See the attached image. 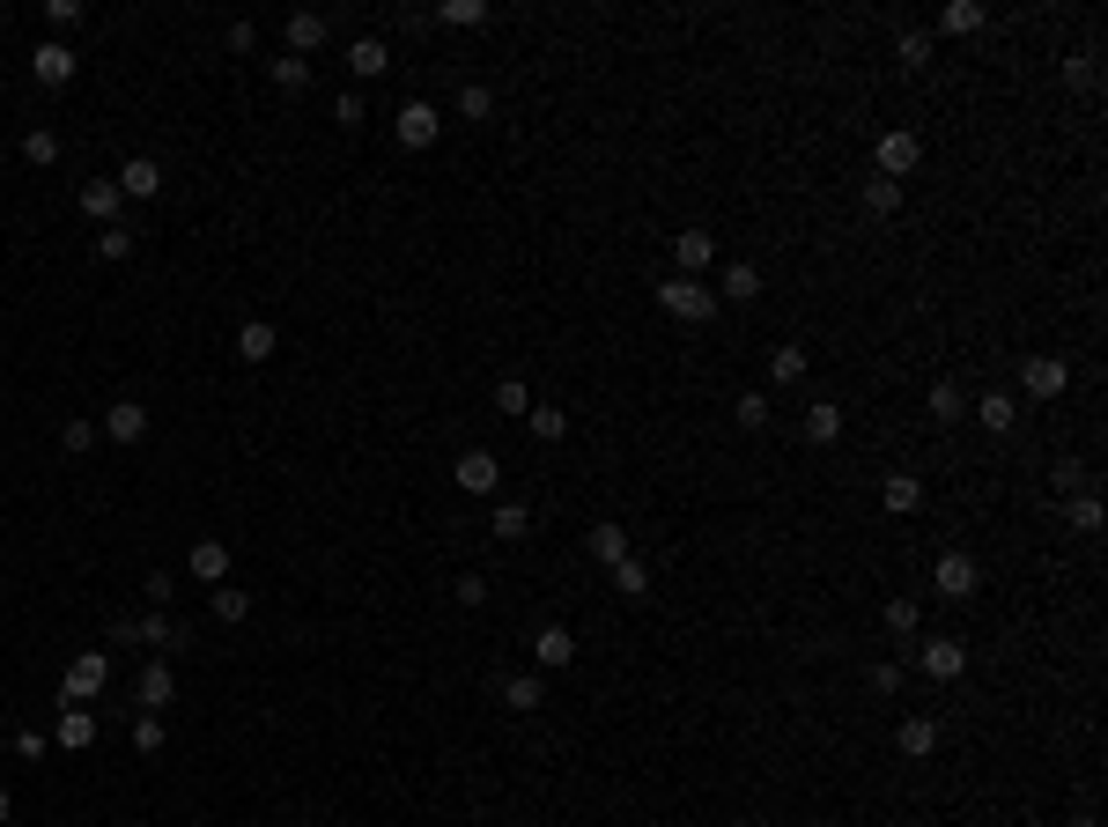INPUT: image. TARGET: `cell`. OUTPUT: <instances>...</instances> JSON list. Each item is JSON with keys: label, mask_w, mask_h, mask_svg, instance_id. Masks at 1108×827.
Segmentation results:
<instances>
[{"label": "cell", "mask_w": 1108, "mask_h": 827, "mask_svg": "<svg viewBox=\"0 0 1108 827\" xmlns=\"http://www.w3.org/2000/svg\"><path fill=\"white\" fill-rule=\"evenodd\" d=\"M8 813H15V798H8V791H0V827H8Z\"/></svg>", "instance_id": "11a10c76"}, {"label": "cell", "mask_w": 1108, "mask_h": 827, "mask_svg": "<svg viewBox=\"0 0 1108 827\" xmlns=\"http://www.w3.org/2000/svg\"><path fill=\"white\" fill-rule=\"evenodd\" d=\"M437 15H443L451 30H481V23H488V0H443Z\"/></svg>", "instance_id": "d590c367"}, {"label": "cell", "mask_w": 1108, "mask_h": 827, "mask_svg": "<svg viewBox=\"0 0 1108 827\" xmlns=\"http://www.w3.org/2000/svg\"><path fill=\"white\" fill-rule=\"evenodd\" d=\"M768 377H776V385H798V377H806V347L784 341L776 355H768Z\"/></svg>", "instance_id": "4dcf8cb0"}, {"label": "cell", "mask_w": 1108, "mask_h": 827, "mask_svg": "<svg viewBox=\"0 0 1108 827\" xmlns=\"http://www.w3.org/2000/svg\"><path fill=\"white\" fill-rule=\"evenodd\" d=\"M119 193L126 200H155L163 193V163H155V155H126L119 163Z\"/></svg>", "instance_id": "4fadbf2b"}, {"label": "cell", "mask_w": 1108, "mask_h": 827, "mask_svg": "<svg viewBox=\"0 0 1108 827\" xmlns=\"http://www.w3.org/2000/svg\"><path fill=\"white\" fill-rule=\"evenodd\" d=\"M333 119H341V126H347V133H355V126H363V119H369V111H363V97H355V89H347V97H341V104H333Z\"/></svg>", "instance_id": "816d5d0a"}, {"label": "cell", "mask_w": 1108, "mask_h": 827, "mask_svg": "<svg viewBox=\"0 0 1108 827\" xmlns=\"http://www.w3.org/2000/svg\"><path fill=\"white\" fill-rule=\"evenodd\" d=\"M74 67H82V60H74V52L60 45V37H45V45L30 52V82H37V89H67V82H74Z\"/></svg>", "instance_id": "52a82bcc"}, {"label": "cell", "mask_w": 1108, "mask_h": 827, "mask_svg": "<svg viewBox=\"0 0 1108 827\" xmlns=\"http://www.w3.org/2000/svg\"><path fill=\"white\" fill-rule=\"evenodd\" d=\"M163 739H171V731H163V717L148 709L141 724H133V754H163Z\"/></svg>", "instance_id": "ee69618b"}, {"label": "cell", "mask_w": 1108, "mask_h": 827, "mask_svg": "<svg viewBox=\"0 0 1108 827\" xmlns=\"http://www.w3.org/2000/svg\"><path fill=\"white\" fill-rule=\"evenodd\" d=\"M916 629H924L916 599H886V635H916Z\"/></svg>", "instance_id": "7bdbcfd3"}, {"label": "cell", "mask_w": 1108, "mask_h": 827, "mask_svg": "<svg viewBox=\"0 0 1108 827\" xmlns=\"http://www.w3.org/2000/svg\"><path fill=\"white\" fill-rule=\"evenodd\" d=\"M864 207H872V215H894V207H902V185H894V178H864Z\"/></svg>", "instance_id": "60d3db41"}, {"label": "cell", "mask_w": 1108, "mask_h": 827, "mask_svg": "<svg viewBox=\"0 0 1108 827\" xmlns=\"http://www.w3.org/2000/svg\"><path fill=\"white\" fill-rule=\"evenodd\" d=\"M273 347H281L273 318H245V325H237V363H273Z\"/></svg>", "instance_id": "9a60e30c"}, {"label": "cell", "mask_w": 1108, "mask_h": 827, "mask_svg": "<svg viewBox=\"0 0 1108 827\" xmlns=\"http://www.w3.org/2000/svg\"><path fill=\"white\" fill-rule=\"evenodd\" d=\"M281 30H289V52H295V60H311V52L325 45V30H333V23H325V15H311V8H295Z\"/></svg>", "instance_id": "d6986e66"}, {"label": "cell", "mask_w": 1108, "mask_h": 827, "mask_svg": "<svg viewBox=\"0 0 1108 827\" xmlns=\"http://www.w3.org/2000/svg\"><path fill=\"white\" fill-rule=\"evenodd\" d=\"M894 60H902V67H932V30H902V45H894Z\"/></svg>", "instance_id": "8d00e7d4"}, {"label": "cell", "mask_w": 1108, "mask_h": 827, "mask_svg": "<svg viewBox=\"0 0 1108 827\" xmlns=\"http://www.w3.org/2000/svg\"><path fill=\"white\" fill-rule=\"evenodd\" d=\"M52 731H60V747H67V754H89V747H97V717H89V709H74V702H60V724H52Z\"/></svg>", "instance_id": "e0dca14e"}, {"label": "cell", "mask_w": 1108, "mask_h": 827, "mask_svg": "<svg viewBox=\"0 0 1108 827\" xmlns=\"http://www.w3.org/2000/svg\"><path fill=\"white\" fill-rule=\"evenodd\" d=\"M872 163H880V178H894V185H902V178L924 163V141H916L910 126H886L880 141H872Z\"/></svg>", "instance_id": "3957f363"}, {"label": "cell", "mask_w": 1108, "mask_h": 827, "mask_svg": "<svg viewBox=\"0 0 1108 827\" xmlns=\"http://www.w3.org/2000/svg\"><path fill=\"white\" fill-rule=\"evenodd\" d=\"M119 207H126L119 178H89V185H82V215H89V222H104V229H111V222H119Z\"/></svg>", "instance_id": "5bb4252c"}, {"label": "cell", "mask_w": 1108, "mask_h": 827, "mask_svg": "<svg viewBox=\"0 0 1108 827\" xmlns=\"http://www.w3.org/2000/svg\"><path fill=\"white\" fill-rule=\"evenodd\" d=\"M1072 827H1101V820H1094V813H1086V820H1072Z\"/></svg>", "instance_id": "9f6ffc18"}, {"label": "cell", "mask_w": 1108, "mask_h": 827, "mask_svg": "<svg viewBox=\"0 0 1108 827\" xmlns=\"http://www.w3.org/2000/svg\"><path fill=\"white\" fill-rule=\"evenodd\" d=\"M990 15L976 8V0H954V8H938V37H976Z\"/></svg>", "instance_id": "d4e9b609"}, {"label": "cell", "mask_w": 1108, "mask_h": 827, "mask_svg": "<svg viewBox=\"0 0 1108 827\" xmlns=\"http://www.w3.org/2000/svg\"><path fill=\"white\" fill-rule=\"evenodd\" d=\"M916 673H924V680H960V673H968V643H960V635H932V643L916 651Z\"/></svg>", "instance_id": "5b68a950"}, {"label": "cell", "mask_w": 1108, "mask_h": 827, "mask_svg": "<svg viewBox=\"0 0 1108 827\" xmlns=\"http://www.w3.org/2000/svg\"><path fill=\"white\" fill-rule=\"evenodd\" d=\"M451 481L466 487V495H495V481H503V465H495V451H459V465H451Z\"/></svg>", "instance_id": "8fae6325"}, {"label": "cell", "mask_w": 1108, "mask_h": 827, "mask_svg": "<svg viewBox=\"0 0 1108 827\" xmlns=\"http://www.w3.org/2000/svg\"><path fill=\"white\" fill-rule=\"evenodd\" d=\"M82 23V0H45V30H74Z\"/></svg>", "instance_id": "c3c4849f"}, {"label": "cell", "mask_w": 1108, "mask_h": 827, "mask_svg": "<svg viewBox=\"0 0 1108 827\" xmlns=\"http://www.w3.org/2000/svg\"><path fill=\"white\" fill-rule=\"evenodd\" d=\"M97 259H111V267H119V259H133V229H126V222L97 229Z\"/></svg>", "instance_id": "ab89813d"}, {"label": "cell", "mask_w": 1108, "mask_h": 827, "mask_svg": "<svg viewBox=\"0 0 1108 827\" xmlns=\"http://www.w3.org/2000/svg\"><path fill=\"white\" fill-rule=\"evenodd\" d=\"M392 133H399V148H437L443 111H437V104H421V97H407V104H399V119H392Z\"/></svg>", "instance_id": "277c9868"}, {"label": "cell", "mask_w": 1108, "mask_h": 827, "mask_svg": "<svg viewBox=\"0 0 1108 827\" xmlns=\"http://www.w3.org/2000/svg\"><path fill=\"white\" fill-rule=\"evenodd\" d=\"M60 443H67L74 459H82V451H89V443H97V429H89V421H67V429H60Z\"/></svg>", "instance_id": "681fc988"}, {"label": "cell", "mask_w": 1108, "mask_h": 827, "mask_svg": "<svg viewBox=\"0 0 1108 827\" xmlns=\"http://www.w3.org/2000/svg\"><path fill=\"white\" fill-rule=\"evenodd\" d=\"M525 429H533L540 443H562L569 437V414L562 407H533V414H525Z\"/></svg>", "instance_id": "d6a6232c"}, {"label": "cell", "mask_w": 1108, "mask_h": 827, "mask_svg": "<svg viewBox=\"0 0 1108 827\" xmlns=\"http://www.w3.org/2000/svg\"><path fill=\"white\" fill-rule=\"evenodd\" d=\"M533 665H540V673H569V665H577V635H569L562 621H547V629L533 635Z\"/></svg>", "instance_id": "30bf717a"}, {"label": "cell", "mask_w": 1108, "mask_h": 827, "mask_svg": "<svg viewBox=\"0 0 1108 827\" xmlns=\"http://www.w3.org/2000/svg\"><path fill=\"white\" fill-rule=\"evenodd\" d=\"M347 67H355V74L369 82V74H385V67H392V45H385V37H355V52H347Z\"/></svg>", "instance_id": "4316f807"}, {"label": "cell", "mask_w": 1108, "mask_h": 827, "mask_svg": "<svg viewBox=\"0 0 1108 827\" xmlns=\"http://www.w3.org/2000/svg\"><path fill=\"white\" fill-rule=\"evenodd\" d=\"M754 296H762V267H746V259L724 267V303H754Z\"/></svg>", "instance_id": "83f0119b"}, {"label": "cell", "mask_w": 1108, "mask_h": 827, "mask_svg": "<svg viewBox=\"0 0 1108 827\" xmlns=\"http://www.w3.org/2000/svg\"><path fill=\"white\" fill-rule=\"evenodd\" d=\"M968 414H976V421H983V429H990V437H1005V429H1012V421H1020V407H1012V399H1005V391H983V399H976V407H968Z\"/></svg>", "instance_id": "484cf974"}, {"label": "cell", "mask_w": 1108, "mask_h": 827, "mask_svg": "<svg viewBox=\"0 0 1108 827\" xmlns=\"http://www.w3.org/2000/svg\"><path fill=\"white\" fill-rule=\"evenodd\" d=\"M902 680H910V673H902L894 657H880V665H872V687H880V695H894V687H902Z\"/></svg>", "instance_id": "f907efd6"}, {"label": "cell", "mask_w": 1108, "mask_h": 827, "mask_svg": "<svg viewBox=\"0 0 1108 827\" xmlns=\"http://www.w3.org/2000/svg\"><path fill=\"white\" fill-rule=\"evenodd\" d=\"M894 747H902L910 761L938 754V717H902V731H894Z\"/></svg>", "instance_id": "44dd1931"}, {"label": "cell", "mask_w": 1108, "mask_h": 827, "mask_svg": "<svg viewBox=\"0 0 1108 827\" xmlns=\"http://www.w3.org/2000/svg\"><path fill=\"white\" fill-rule=\"evenodd\" d=\"M525 525H533V511H525V503H495V517H488L495 539H525Z\"/></svg>", "instance_id": "e575fe53"}, {"label": "cell", "mask_w": 1108, "mask_h": 827, "mask_svg": "<svg viewBox=\"0 0 1108 827\" xmlns=\"http://www.w3.org/2000/svg\"><path fill=\"white\" fill-rule=\"evenodd\" d=\"M1072 533H1101V495H1079V503H1072Z\"/></svg>", "instance_id": "bcb514c9"}, {"label": "cell", "mask_w": 1108, "mask_h": 827, "mask_svg": "<svg viewBox=\"0 0 1108 827\" xmlns=\"http://www.w3.org/2000/svg\"><path fill=\"white\" fill-rule=\"evenodd\" d=\"M924 407H932V421H938V429H954V421H968V391H960L954 377H938V385L924 391Z\"/></svg>", "instance_id": "ac0fdd59"}, {"label": "cell", "mask_w": 1108, "mask_h": 827, "mask_svg": "<svg viewBox=\"0 0 1108 827\" xmlns=\"http://www.w3.org/2000/svg\"><path fill=\"white\" fill-rule=\"evenodd\" d=\"M193 577L200 584H229V547L222 539H193Z\"/></svg>", "instance_id": "7402d4cb"}, {"label": "cell", "mask_w": 1108, "mask_h": 827, "mask_svg": "<svg viewBox=\"0 0 1108 827\" xmlns=\"http://www.w3.org/2000/svg\"><path fill=\"white\" fill-rule=\"evenodd\" d=\"M23 163H37V171H52V163H60V133H52V126H37V133L23 141Z\"/></svg>", "instance_id": "f35d334b"}, {"label": "cell", "mask_w": 1108, "mask_h": 827, "mask_svg": "<svg viewBox=\"0 0 1108 827\" xmlns=\"http://www.w3.org/2000/svg\"><path fill=\"white\" fill-rule=\"evenodd\" d=\"M650 296H658V311H665V318H680V325H710V318H717L710 281H695V273H665Z\"/></svg>", "instance_id": "6da1fadb"}, {"label": "cell", "mask_w": 1108, "mask_h": 827, "mask_svg": "<svg viewBox=\"0 0 1108 827\" xmlns=\"http://www.w3.org/2000/svg\"><path fill=\"white\" fill-rule=\"evenodd\" d=\"M111 643H141V613H119V621H111Z\"/></svg>", "instance_id": "db71d44e"}, {"label": "cell", "mask_w": 1108, "mask_h": 827, "mask_svg": "<svg viewBox=\"0 0 1108 827\" xmlns=\"http://www.w3.org/2000/svg\"><path fill=\"white\" fill-rule=\"evenodd\" d=\"M932 584L946 591V599H976V584H983V569H976V555H960V547H946V555L932 561Z\"/></svg>", "instance_id": "8992f818"}, {"label": "cell", "mask_w": 1108, "mask_h": 827, "mask_svg": "<svg viewBox=\"0 0 1108 827\" xmlns=\"http://www.w3.org/2000/svg\"><path fill=\"white\" fill-rule=\"evenodd\" d=\"M133 702H141V709H155V717H163V709L178 702V673L163 665V657H148V665H141V680H133Z\"/></svg>", "instance_id": "ba28073f"}, {"label": "cell", "mask_w": 1108, "mask_h": 827, "mask_svg": "<svg viewBox=\"0 0 1108 827\" xmlns=\"http://www.w3.org/2000/svg\"><path fill=\"white\" fill-rule=\"evenodd\" d=\"M148 599H155V606H171V599H178V584H171V569H155V577H148Z\"/></svg>", "instance_id": "f5cc1de1"}, {"label": "cell", "mask_w": 1108, "mask_h": 827, "mask_svg": "<svg viewBox=\"0 0 1108 827\" xmlns=\"http://www.w3.org/2000/svg\"><path fill=\"white\" fill-rule=\"evenodd\" d=\"M104 437H111V443H141L148 437V407H133V399L104 407Z\"/></svg>", "instance_id": "ffe728a7"}, {"label": "cell", "mask_w": 1108, "mask_h": 827, "mask_svg": "<svg viewBox=\"0 0 1108 827\" xmlns=\"http://www.w3.org/2000/svg\"><path fill=\"white\" fill-rule=\"evenodd\" d=\"M503 702H510L517 717H533V709L547 702V680L540 673H510V680H503Z\"/></svg>", "instance_id": "cb8c5ba5"}, {"label": "cell", "mask_w": 1108, "mask_h": 827, "mask_svg": "<svg viewBox=\"0 0 1108 827\" xmlns=\"http://www.w3.org/2000/svg\"><path fill=\"white\" fill-rule=\"evenodd\" d=\"M614 591H621V599H643V591H650V561L621 555V561H614Z\"/></svg>", "instance_id": "f546056e"}, {"label": "cell", "mask_w": 1108, "mask_h": 827, "mask_svg": "<svg viewBox=\"0 0 1108 827\" xmlns=\"http://www.w3.org/2000/svg\"><path fill=\"white\" fill-rule=\"evenodd\" d=\"M488 111H495V89L466 82V89H459V119H488Z\"/></svg>", "instance_id": "f6af8a7d"}, {"label": "cell", "mask_w": 1108, "mask_h": 827, "mask_svg": "<svg viewBox=\"0 0 1108 827\" xmlns=\"http://www.w3.org/2000/svg\"><path fill=\"white\" fill-rule=\"evenodd\" d=\"M1020 385H1028V399H1057V391L1072 385V363H1064V355H1028Z\"/></svg>", "instance_id": "9c48e42d"}, {"label": "cell", "mask_w": 1108, "mask_h": 827, "mask_svg": "<svg viewBox=\"0 0 1108 827\" xmlns=\"http://www.w3.org/2000/svg\"><path fill=\"white\" fill-rule=\"evenodd\" d=\"M621 555H628V525H599V533H591V561H606V569H614Z\"/></svg>", "instance_id": "1f68e13d"}, {"label": "cell", "mask_w": 1108, "mask_h": 827, "mask_svg": "<svg viewBox=\"0 0 1108 827\" xmlns=\"http://www.w3.org/2000/svg\"><path fill=\"white\" fill-rule=\"evenodd\" d=\"M732 421H739V429H768V391H739Z\"/></svg>", "instance_id": "b9f144b4"}, {"label": "cell", "mask_w": 1108, "mask_h": 827, "mask_svg": "<svg viewBox=\"0 0 1108 827\" xmlns=\"http://www.w3.org/2000/svg\"><path fill=\"white\" fill-rule=\"evenodd\" d=\"M798 429H806V443H836L842 437V407H836V399H813Z\"/></svg>", "instance_id": "603a6c76"}, {"label": "cell", "mask_w": 1108, "mask_h": 827, "mask_svg": "<svg viewBox=\"0 0 1108 827\" xmlns=\"http://www.w3.org/2000/svg\"><path fill=\"white\" fill-rule=\"evenodd\" d=\"M710 259H717V237H710V229H680V237H673V267H680V273H695V281H702V273H710Z\"/></svg>", "instance_id": "7c38bea8"}, {"label": "cell", "mask_w": 1108, "mask_h": 827, "mask_svg": "<svg viewBox=\"0 0 1108 827\" xmlns=\"http://www.w3.org/2000/svg\"><path fill=\"white\" fill-rule=\"evenodd\" d=\"M104 680H111V657H104V651H82V657L67 665V673H60V702H74V709H82V702H97V695H104Z\"/></svg>", "instance_id": "7a4b0ae2"}, {"label": "cell", "mask_w": 1108, "mask_h": 827, "mask_svg": "<svg viewBox=\"0 0 1108 827\" xmlns=\"http://www.w3.org/2000/svg\"><path fill=\"white\" fill-rule=\"evenodd\" d=\"M495 414L525 421V414H533V385H525V377H503V385H495Z\"/></svg>", "instance_id": "f1b7e54d"}, {"label": "cell", "mask_w": 1108, "mask_h": 827, "mask_svg": "<svg viewBox=\"0 0 1108 827\" xmlns=\"http://www.w3.org/2000/svg\"><path fill=\"white\" fill-rule=\"evenodd\" d=\"M880 511H886V517L924 511V481H916V473H886V481H880Z\"/></svg>", "instance_id": "2e32d148"}, {"label": "cell", "mask_w": 1108, "mask_h": 827, "mask_svg": "<svg viewBox=\"0 0 1108 827\" xmlns=\"http://www.w3.org/2000/svg\"><path fill=\"white\" fill-rule=\"evenodd\" d=\"M451 599H459V606H481V599H488V577H481V569H466V577L451 584Z\"/></svg>", "instance_id": "7dc6e473"}, {"label": "cell", "mask_w": 1108, "mask_h": 827, "mask_svg": "<svg viewBox=\"0 0 1108 827\" xmlns=\"http://www.w3.org/2000/svg\"><path fill=\"white\" fill-rule=\"evenodd\" d=\"M273 82H281V89H295V97H303V89H311V60H295V52H281V60H273Z\"/></svg>", "instance_id": "74e56055"}, {"label": "cell", "mask_w": 1108, "mask_h": 827, "mask_svg": "<svg viewBox=\"0 0 1108 827\" xmlns=\"http://www.w3.org/2000/svg\"><path fill=\"white\" fill-rule=\"evenodd\" d=\"M207 606H215V621H229V629H237V621L251 613V591H237V584H215V599H207Z\"/></svg>", "instance_id": "836d02e7"}]
</instances>
